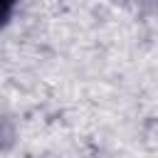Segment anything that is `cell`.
<instances>
[{"label": "cell", "mask_w": 158, "mask_h": 158, "mask_svg": "<svg viewBox=\"0 0 158 158\" xmlns=\"http://www.w3.org/2000/svg\"><path fill=\"white\" fill-rule=\"evenodd\" d=\"M15 5H17V0H0V25L10 20V15H12Z\"/></svg>", "instance_id": "obj_1"}]
</instances>
